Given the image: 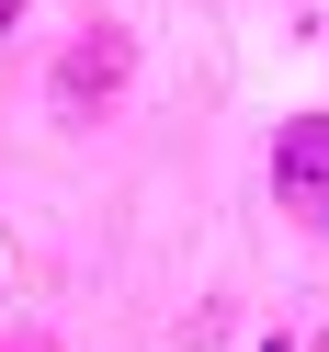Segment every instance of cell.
I'll return each mask as SVG.
<instances>
[{
	"label": "cell",
	"instance_id": "1",
	"mask_svg": "<svg viewBox=\"0 0 329 352\" xmlns=\"http://www.w3.org/2000/svg\"><path fill=\"white\" fill-rule=\"evenodd\" d=\"M273 193L306 216V228H329V114H306V125L273 137Z\"/></svg>",
	"mask_w": 329,
	"mask_h": 352
},
{
	"label": "cell",
	"instance_id": "2",
	"mask_svg": "<svg viewBox=\"0 0 329 352\" xmlns=\"http://www.w3.org/2000/svg\"><path fill=\"white\" fill-rule=\"evenodd\" d=\"M0 23H12V0H0Z\"/></svg>",
	"mask_w": 329,
	"mask_h": 352
},
{
	"label": "cell",
	"instance_id": "3",
	"mask_svg": "<svg viewBox=\"0 0 329 352\" xmlns=\"http://www.w3.org/2000/svg\"><path fill=\"white\" fill-rule=\"evenodd\" d=\"M273 352H284V341H273Z\"/></svg>",
	"mask_w": 329,
	"mask_h": 352
}]
</instances>
